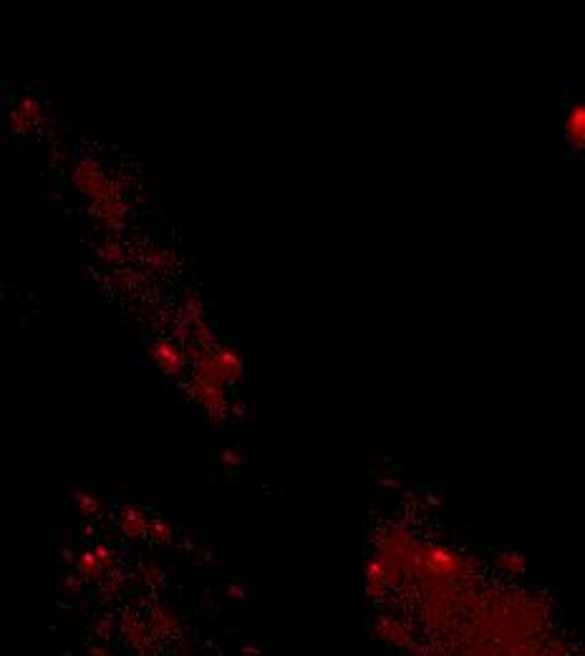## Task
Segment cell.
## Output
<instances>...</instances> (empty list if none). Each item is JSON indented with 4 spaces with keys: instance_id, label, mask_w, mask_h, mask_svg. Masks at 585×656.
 <instances>
[{
    "instance_id": "1",
    "label": "cell",
    "mask_w": 585,
    "mask_h": 656,
    "mask_svg": "<svg viewBox=\"0 0 585 656\" xmlns=\"http://www.w3.org/2000/svg\"><path fill=\"white\" fill-rule=\"evenodd\" d=\"M568 139L575 149H583L585 152V102L575 104L568 114Z\"/></svg>"
}]
</instances>
